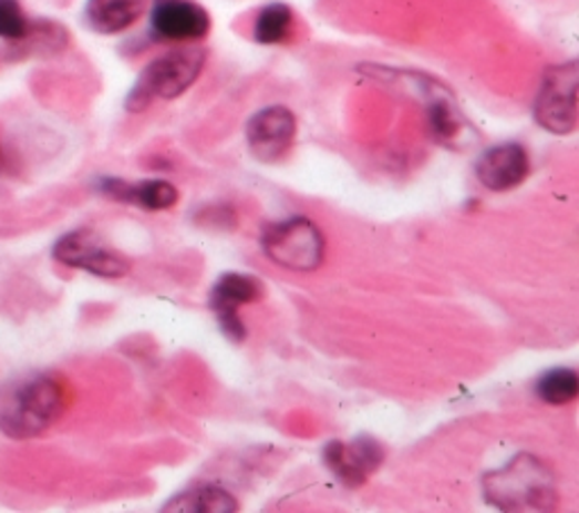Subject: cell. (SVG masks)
<instances>
[{
	"instance_id": "cell-10",
	"label": "cell",
	"mask_w": 579,
	"mask_h": 513,
	"mask_svg": "<svg viewBox=\"0 0 579 513\" xmlns=\"http://www.w3.org/2000/svg\"><path fill=\"white\" fill-rule=\"evenodd\" d=\"M383 445L374 437H355L351 443L331 441L324 445V462L347 486H362L383 464Z\"/></svg>"
},
{
	"instance_id": "cell-1",
	"label": "cell",
	"mask_w": 579,
	"mask_h": 513,
	"mask_svg": "<svg viewBox=\"0 0 579 513\" xmlns=\"http://www.w3.org/2000/svg\"><path fill=\"white\" fill-rule=\"evenodd\" d=\"M64 412V387L50 376H32L0 391V432L23 441L43 434Z\"/></svg>"
},
{
	"instance_id": "cell-3",
	"label": "cell",
	"mask_w": 579,
	"mask_h": 513,
	"mask_svg": "<svg viewBox=\"0 0 579 513\" xmlns=\"http://www.w3.org/2000/svg\"><path fill=\"white\" fill-rule=\"evenodd\" d=\"M206 64V50L199 45L175 48L149 62L132 86L125 109L127 111H145L154 100H175L186 93L197 78L201 75Z\"/></svg>"
},
{
	"instance_id": "cell-4",
	"label": "cell",
	"mask_w": 579,
	"mask_h": 513,
	"mask_svg": "<svg viewBox=\"0 0 579 513\" xmlns=\"http://www.w3.org/2000/svg\"><path fill=\"white\" fill-rule=\"evenodd\" d=\"M260 245L272 263L292 271L318 269L327 254V243L318 224L301 215L268 226Z\"/></svg>"
},
{
	"instance_id": "cell-14",
	"label": "cell",
	"mask_w": 579,
	"mask_h": 513,
	"mask_svg": "<svg viewBox=\"0 0 579 513\" xmlns=\"http://www.w3.org/2000/svg\"><path fill=\"white\" fill-rule=\"evenodd\" d=\"M292 23H294V14L288 6L283 3L266 6L256 17L254 39L262 45L283 43L292 32Z\"/></svg>"
},
{
	"instance_id": "cell-8",
	"label": "cell",
	"mask_w": 579,
	"mask_h": 513,
	"mask_svg": "<svg viewBox=\"0 0 579 513\" xmlns=\"http://www.w3.org/2000/svg\"><path fill=\"white\" fill-rule=\"evenodd\" d=\"M297 136V119L288 106L275 104L256 111L247 123V145L260 163L283 158Z\"/></svg>"
},
{
	"instance_id": "cell-12",
	"label": "cell",
	"mask_w": 579,
	"mask_h": 513,
	"mask_svg": "<svg viewBox=\"0 0 579 513\" xmlns=\"http://www.w3.org/2000/svg\"><path fill=\"white\" fill-rule=\"evenodd\" d=\"M147 10V0H86L84 21L97 34H121Z\"/></svg>"
},
{
	"instance_id": "cell-13",
	"label": "cell",
	"mask_w": 579,
	"mask_h": 513,
	"mask_svg": "<svg viewBox=\"0 0 579 513\" xmlns=\"http://www.w3.org/2000/svg\"><path fill=\"white\" fill-rule=\"evenodd\" d=\"M166 513H231L238 511V502L231 493L216 484H201L186 489L164 504Z\"/></svg>"
},
{
	"instance_id": "cell-5",
	"label": "cell",
	"mask_w": 579,
	"mask_h": 513,
	"mask_svg": "<svg viewBox=\"0 0 579 513\" xmlns=\"http://www.w3.org/2000/svg\"><path fill=\"white\" fill-rule=\"evenodd\" d=\"M577 62L552 66L539 89L535 102V121L550 134L566 136L577 127Z\"/></svg>"
},
{
	"instance_id": "cell-7",
	"label": "cell",
	"mask_w": 579,
	"mask_h": 513,
	"mask_svg": "<svg viewBox=\"0 0 579 513\" xmlns=\"http://www.w3.org/2000/svg\"><path fill=\"white\" fill-rule=\"evenodd\" d=\"M266 295V285L260 278L240 271H227L216 283L208 297V308L214 310L220 330L231 341H242L247 330L240 321V308L247 304H256Z\"/></svg>"
},
{
	"instance_id": "cell-17",
	"label": "cell",
	"mask_w": 579,
	"mask_h": 513,
	"mask_svg": "<svg viewBox=\"0 0 579 513\" xmlns=\"http://www.w3.org/2000/svg\"><path fill=\"white\" fill-rule=\"evenodd\" d=\"M428 125L437 141L448 143L453 141L462 130V116L455 106H451L448 100H433L428 106Z\"/></svg>"
},
{
	"instance_id": "cell-19",
	"label": "cell",
	"mask_w": 579,
	"mask_h": 513,
	"mask_svg": "<svg viewBox=\"0 0 579 513\" xmlns=\"http://www.w3.org/2000/svg\"><path fill=\"white\" fill-rule=\"evenodd\" d=\"M6 167H8V158H6L3 145H0V175H3V173H6Z\"/></svg>"
},
{
	"instance_id": "cell-15",
	"label": "cell",
	"mask_w": 579,
	"mask_h": 513,
	"mask_svg": "<svg viewBox=\"0 0 579 513\" xmlns=\"http://www.w3.org/2000/svg\"><path fill=\"white\" fill-rule=\"evenodd\" d=\"M537 396L548 406H568L572 403L579 393V378L575 369L568 367H557L546 371L537 384H535Z\"/></svg>"
},
{
	"instance_id": "cell-11",
	"label": "cell",
	"mask_w": 579,
	"mask_h": 513,
	"mask_svg": "<svg viewBox=\"0 0 579 513\" xmlns=\"http://www.w3.org/2000/svg\"><path fill=\"white\" fill-rule=\"evenodd\" d=\"M530 175L528 150L518 143H503L489 147L476 163L478 182L492 193H507L518 188Z\"/></svg>"
},
{
	"instance_id": "cell-2",
	"label": "cell",
	"mask_w": 579,
	"mask_h": 513,
	"mask_svg": "<svg viewBox=\"0 0 579 513\" xmlns=\"http://www.w3.org/2000/svg\"><path fill=\"white\" fill-rule=\"evenodd\" d=\"M483 489L487 502L503 511H550L559 500L550 469L533 454H518L489 473Z\"/></svg>"
},
{
	"instance_id": "cell-9",
	"label": "cell",
	"mask_w": 579,
	"mask_h": 513,
	"mask_svg": "<svg viewBox=\"0 0 579 513\" xmlns=\"http://www.w3.org/2000/svg\"><path fill=\"white\" fill-rule=\"evenodd\" d=\"M149 28L164 41H199L210 30L208 12L195 0H154Z\"/></svg>"
},
{
	"instance_id": "cell-16",
	"label": "cell",
	"mask_w": 579,
	"mask_h": 513,
	"mask_svg": "<svg viewBox=\"0 0 579 513\" xmlns=\"http://www.w3.org/2000/svg\"><path fill=\"white\" fill-rule=\"evenodd\" d=\"M177 199H179L177 188L166 179H147L141 184H130L127 197H125V202L136 204L152 213L173 208L177 204Z\"/></svg>"
},
{
	"instance_id": "cell-18",
	"label": "cell",
	"mask_w": 579,
	"mask_h": 513,
	"mask_svg": "<svg viewBox=\"0 0 579 513\" xmlns=\"http://www.w3.org/2000/svg\"><path fill=\"white\" fill-rule=\"evenodd\" d=\"M28 19L19 0H0V39L21 41L28 37Z\"/></svg>"
},
{
	"instance_id": "cell-6",
	"label": "cell",
	"mask_w": 579,
	"mask_h": 513,
	"mask_svg": "<svg viewBox=\"0 0 579 513\" xmlns=\"http://www.w3.org/2000/svg\"><path fill=\"white\" fill-rule=\"evenodd\" d=\"M52 258L60 265L82 269L100 278H123L130 271V263L89 229L62 236L52 247Z\"/></svg>"
}]
</instances>
